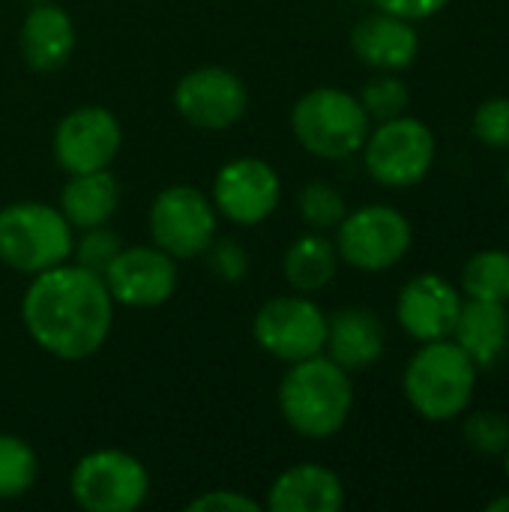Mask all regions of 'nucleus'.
<instances>
[{
    "instance_id": "9",
    "label": "nucleus",
    "mask_w": 509,
    "mask_h": 512,
    "mask_svg": "<svg viewBox=\"0 0 509 512\" xmlns=\"http://www.w3.org/2000/svg\"><path fill=\"white\" fill-rule=\"evenodd\" d=\"M336 252L345 264L378 273L399 264L411 249V222L384 204L360 207L336 225Z\"/></svg>"
},
{
    "instance_id": "10",
    "label": "nucleus",
    "mask_w": 509,
    "mask_h": 512,
    "mask_svg": "<svg viewBox=\"0 0 509 512\" xmlns=\"http://www.w3.org/2000/svg\"><path fill=\"white\" fill-rule=\"evenodd\" d=\"M252 336L270 357L282 363H300L324 351L327 315L306 297H273L258 309Z\"/></svg>"
},
{
    "instance_id": "14",
    "label": "nucleus",
    "mask_w": 509,
    "mask_h": 512,
    "mask_svg": "<svg viewBox=\"0 0 509 512\" xmlns=\"http://www.w3.org/2000/svg\"><path fill=\"white\" fill-rule=\"evenodd\" d=\"M282 198V180L273 165L255 156L234 159L213 180V207L234 225L264 222Z\"/></svg>"
},
{
    "instance_id": "25",
    "label": "nucleus",
    "mask_w": 509,
    "mask_h": 512,
    "mask_svg": "<svg viewBox=\"0 0 509 512\" xmlns=\"http://www.w3.org/2000/svg\"><path fill=\"white\" fill-rule=\"evenodd\" d=\"M297 207H300V216L306 219V225H312L315 231L336 228L348 213L345 198L327 183H306L297 195Z\"/></svg>"
},
{
    "instance_id": "31",
    "label": "nucleus",
    "mask_w": 509,
    "mask_h": 512,
    "mask_svg": "<svg viewBox=\"0 0 509 512\" xmlns=\"http://www.w3.org/2000/svg\"><path fill=\"white\" fill-rule=\"evenodd\" d=\"M189 512H261V504L234 492V489H213V492H204L198 495L195 501L186 504Z\"/></svg>"
},
{
    "instance_id": "17",
    "label": "nucleus",
    "mask_w": 509,
    "mask_h": 512,
    "mask_svg": "<svg viewBox=\"0 0 509 512\" xmlns=\"http://www.w3.org/2000/svg\"><path fill=\"white\" fill-rule=\"evenodd\" d=\"M267 507L273 512H339L345 507V486L336 471L303 462L273 480Z\"/></svg>"
},
{
    "instance_id": "20",
    "label": "nucleus",
    "mask_w": 509,
    "mask_h": 512,
    "mask_svg": "<svg viewBox=\"0 0 509 512\" xmlns=\"http://www.w3.org/2000/svg\"><path fill=\"white\" fill-rule=\"evenodd\" d=\"M453 336H456V345L474 360L477 369H495L509 351L507 303L471 297L459 309Z\"/></svg>"
},
{
    "instance_id": "16",
    "label": "nucleus",
    "mask_w": 509,
    "mask_h": 512,
    "mask_svg": "<svg viewBox=\"0 0 509 512\" xmlns=\"http://www.w3.org/2000/svg\"><path fill=\"white\" fill-rule=\"evenodd\" d=\"M387 348V333L381 318L372 309L348 306L327 318V342L324 351L345 372L372 369Z\"/></svg>"
},
{
    "instance_id": "35",
    "label": "nucleus",
    "mask_w": 509,
    "mask_h": 512,
    "mask_svg": "<svg viewBox=\"0 0 509 512\" xmlns=\"http://www.w3.org/2000/svg\"><path fill=\"white\" fill-rule=\"evenodd\" d=\"M507 183H509V168H507Z\"/></svg>"
},
{
    "instance_id": "32",
    "label": "nucleus",
    "mask_w": 509,
    "mask_h": 512,
    "mask_svg": "<svg viewBox=\"0 0 509 512\" xmlns=\"http://www.w3.org/2000/svg\"><path fill=\"white\" fill-rule=\"evenodd\" d=\"M381 12L417 21V18H429L435 12H441L450 0H372Z\"/></svg>"
},
{
    "instance_id": "5",
    "label": "nucleus",
    "mask_w": 509,
    "mask_h": 512,
    "mask_svg": "<svg viewBox=\"0 0 509 512\" xmlns=\"http://www.w3.org/2000/svg\"><path fill=\"white\" fill-rule=\"evenodd\" d=\"M297 141L321 159H345L363 150L369 138V114L357 96L336 87H315L297 99L291 111Z\"/></svg>"
},
{
    "instance_id": "15",
    "label": "nucleus",
    "mask_w": 509,
    "mask_h": 512,
    "mask_svg": "<svg viewBox=\"0 0 509 512\" xmlns=\"http://www.w3.org/2000/svg\"><path fill=\"white\" fill-rule=\"evenodd\" d=\"M459 309V291L438 273H423L399 291L396 318L402 330L417 342H435L453 336Z\"/></svg>"
},
{
    "instance_id": "22",
    "label": "nucleus",
    "mask_w": 509,
    "mask_h": 512,
    "mask_svg": "<svg viewBox=\"0 0 509 512\" xmlns=\"http://www.w3.org/2000/svg\"><path fill=\"white\" fill-rule=\"evenodd\" d=\"M336 264H339V252L327 237L303 234L288 246L282 270H285V279L291 288L309 294V291H321L324 285L333 282Z\"/></svg>"
},
{
    "instance_id": "7",
    "label": "nucleus",
    "mask_w": 509,
    "mask_h": 512,
    "mask_svg": "<svg viewBox=\"0 0 509 512\" xmlns=\"http://www.w3.org/2000/svg\"><path fill=\"white\" fill-rule=\"evenodd\" d=\"M369 174L390 189L417 186L435 162V135L417 117L381 120L363 144Z\"/></svg>"
},
{
    "instance_id": "23",
    "label": "nucleus",
    "mask_w": 509,
    "mask_h": 512,
    "mask_svg": "<svg viewBox=\"0 0 509 512\" xmlns=\"http://www.w3.org/2000/svg\"><path fill=\"white\" fill-rule=\"evenodd\" d=\"M462 288L474 300L509 303V252L483 249L462 270Z\"/></svg>"
},
{
    "instance_id": "34",
    "label": "nucleus",
    "mask_w": 509,
    "mask_h": 512,
    "mask_svg": "<svg viewBox=\"0 0 509 512\" xmlns=\"http://www.w3.org/2000/svg\"><path fill=\"white\" fill-rule=\"evenodd\" d=\"M504 453H507V462H504V465H507V477H509V447L504 450Z\"/></svg>"
},
{
    "instance_id": "24",
    "label": "nucleus",
    "mask_w": 509,
    "mask_h": 512,
    "mask_svg": "<svg viewBox=\"0 0 509 512\" xmlns=\"http://www.w3.org/2000/svg\"><path fill=\"white\" fill-rule=\"evenodd\" d=\"M39 477V459L33 447L18 438L0 432V501H15L33 489Z\"/></svg>"
},
{
    "instance_id": "30",
    "label": "nucleus",
    "mask_w": 509,
    "mask_h": 512,
    "mask_svg": "<svg viewBox=\"0 0 509 512\" xmlns=\"http://www.w3.org/2000/svg\"><path fill=\"white\" fill-rule=\"evenodd\" d=\"M204 255H207L210 270H213L219 279H225V282H240V279H246V273H249V255H246L243 246L234 243L231 237H216V240L207 246Z\"/></svg>"
},
{
    "instance_id": "4",
    "label": "nucleus",
    "mask_w": 509,
    "mask_h": 512,
    "mask_svg": "<svg viewBox=\"0 0 509 512\" xmlns=\"http://www.w3.org/2000/svg\"><path fill=\"white\" fill-rule=\"evenodd\" d=\"M72 225L42 201H15L0 210V261L24 276H36L72 255Z\"/></svg>"
},
{
    "instance_id": "1",
    "label": "nucleus",
    "mask_w": 509,
    "mask_h": 512,
    "mask_svg": "<svg viewBox=\"0 0 509 512\" xmlns=\"http://www.w3.org/2000/svg\"><path fill=\"white\" fill-rule=\"evenodd\" d=\"M21 321L45 354L87 360L111 333L114 300L99 273L63 261L33 276L21 300Z\"/></svg>"
},
{
    "instance_id": "19",
    "label": "nucleus",
    "mask_w": 509,
    "mask_h": 512,
    "mask_svg": "<svg viewBox=\"0 0 509 512\" xmlns=\"http://www.w3.org/2000/svg\"><path fill=\"white\" fill-rule=\"evenodd\" d=\"M21 57L36 72H57L75 51V24L66 9L39 3L27 12L18 33Z\"/></svg>"
},
{
    "instance_id": "27",
    "label": "nucleus",
    "mask_w": 509,
    "mask_h": 512,
    "mask_svg": "<svg viewBox=\"0 0 509 512\" xmlns=\"http://www.w3.org/2000/svg\"><path fill=\"white\" fill-rule=\"evenodd\" d=\"M465 441L483 456H501L509 447V420L501 411H477L465 420Z\"/></svg>"
},
{
    "instance_id": "26",
    "label": "nucleus",
    "mask_w": 509,
    "mask_h": 512,
    "mask_svg": "<svg viewBox=\"0 0 509 512\" xmlns=\"http://www.w3.org/2000/svg\"><path fill=\"white\" fill-rule=\"evenodd\" d=\"M411 102V93L405 87V81H399L396 75H378L372 81H366L363 93H360V105L366 108L369 120H393L399 114H405Z\"/></svg>"
},
{
    "instance_id": "21",
    "label": "nucleus",
    "mask_w": 509,
    "mask_h": 512,
    "mask_svg": "<svg viewBox=\"0 0 509 512\" xmlns=\"http://www.w3.org/2000/svg\"><path fill=\"white\" fill-rule=\"evenodd\" d=\"M117 204H120V183L108 174V168L69 174L60 192V213L72 225V231L108 225V219L117 213Z\"/></svg>"
},
{
    "instance_id": "28",
    "label": "nucleus",
    "mask_w": 509,
    "mask_h": 512,
    "mask_svg": "<svg viewBox=\"0 0 509 512\" xmlns=\"http://www.w3.org/2000/svg\"><path fill=\"white\" fill-rule=\"evenodd\" d=\"M120 249H123L120 237L111 228H105V225L84 228V237L78 240V246H72V252L78 258L75 264H81V267H87V270H93L99 276L108 270V264L117 258Z\"/></svg>"
},
{
    "instance_id": "3",
    "label": "nucleus",
    "mask_w": 509,
    "mask_h": 512,
    "mask_svg": "<svg viewBox=\"0 0 509 512\" xmlns=\"http://www.w3.org/2000/svg\"><path fill=\"white\" fill-rule=\"evenodd\" d=\"M402 387L420 417L444 423L468 411L477 387V366L456 342L435 339L411 357Z\"/></svg>"
},
{
    "instance_id": "8",
    "label": "nucleus",
    "mask_w": 509,
    "mask_h": 512,
    "mask_svg": "<svg viewBox=\"0 0 509 512\" xmlns=\"http://www.w3.org/2000/svg\"><path fill=\"white\" fill-rule=\"evenodd\" d=\"M147 222L153 246L180 261L207 252V246L216 240L219 213L195 186H168L156 195Z\"/></svg>"
},
{
    "instance_id": "11",
    "label": "nucleus",
    "mask_w": 509,
    "mask_h": 512,
    "mask_svg": "<svg viewBox=\"0 0 509 512\" xmlns=\"http://www.w3.org/2000/svg\"><path fill=\"white\" fill-rule=\"evenodd\" d=\"M174 105L195 129L222 132L243 120L249 93L240 75L222 66H201L186 72L174 87Z\"/></svg>"
},
{
    "instance_id": "12",
    "label": "nucleus",
    "mask_w": 509,
    "mask_h": 512,
    "mask_svg": "<svg viewBox=\"0 0 509 512\" xmlns=\"http://www.w3.org/2000/svg\"><path fill=\"white\" fill-rule=\"evenodd\" d=\"M123 144V129L114 111L102 105H81L69 111L54 129V159L66 174L102 171L114 162Z\"/></svg>"
},
{
    "instance_id": "13",
    "label": "nucleus",
    "mask_w": 509,
    "mask_h": 512,
    "mask_svg": "<svg viewBox=\"0 0 509 512\" xmlns=\"http://www.w3.org/2000/svg\"><path fill=\"white\" fill-rule=\"evenodd\" d=\"M114 303L129 309H153L177 291V258L159 246H123L102 273Z\"/></svg>"
},
{
    "instance_id": "29",
    "label": "nucleus",
    "mask_w": 509,
    "mask_h": 512,
    "mask_svg": "<svg viewBox=\"0 0 509 512\" xmlns=\"http://www.w3.org/2000/svg\"><path fill=\"white\" fill-rule=\"evenodd\" d=\"M474 135L489 147H509V99H486L474 114Z\"/></svg>"
},
{
    "instance_id": "18",
    "label": "nucleus",
    "mask_w": 509,
    "mask_h": 512,
    "mask_svg": "<svg viewBox=\"0 0 509 512\" xmlns=\"http://www.w3.org/2000/svg\"><path fill=\"white\" fill-rule=\"evenodd\" d=\"M351 45H354V54L366 66L396 72V69H405L414 63V57L420 51V36L408 18H399L390 12H375L354 27Z\"/></svg>"
},
{
    "instance_id": "33",
    "label": "nucleus",
    "mask_w": 509,
    "mask_h": 512,
    "mask_svg": "<svg viewBox=\"0 0 509 512\" xmlns=\"http://www.w3.org/2000/svg\"><path fill=\"white\" fill-rule=\"evenodd\" d=\"M489 512H509V495H504V498H495L489 507H486Z\"/></svg>"
},
{
    "instance_id": "2",
    "label": "nucleus",
    "mask_w": 509,
    "mask_h": 512,
    "mask_svg": "<svg viewBox=\"0 0 509 512\" xmlns=\"http://www.w3.org/2000/svg\"><path fill=\"white\" fill-rule=\"evenodd\" d=\"M354 408L351 372L324 354L291 363L279 384V411L285 423L303 438L336 435Z\"/></svg>"
},
{
    "instance_id": "6",
    "label": "nucleus",
    "mask_w": 509,
    "mask_h": 512,
    "mask_svg": "<svg viewBox=\"0 0 509 512\" xmlns=\"http://www.w3.org/2000/svg\"><path fill=\"white\" fill-rule=\"evenodd\" d=\"M69 492L87 512H132L147 501L150 477L135 456L123 450H96L75 465Z\"/></svg>"
}]
</instances>
